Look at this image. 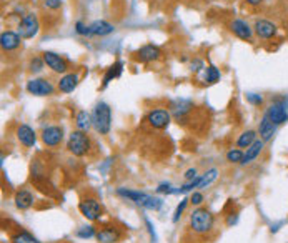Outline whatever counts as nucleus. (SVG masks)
<instances>
[{
  "label": "nucleus",
  "mask_w": 288,
  "mask_h": 243,
  "mask_svg": "<svg viewBox=\"0 0 288 243\" xmlns=\"http://www.w3.org/2000/svg\"><path fill=\"white\" fill-rule=\"evenodd\" d=\"M117 195L120 198L130 200L134 202L137 206H142L145 210H152V211H158L162 206H164V200L153 195H148L145 192L140 190H132V188H117Z\"/></svg>",
  "instance_id": "1"
},
{
  "label": "nucleus",
  "mask_w": 288,
  "mask_h": 243,
  "mask_svg": "<svg viewBox=\"0 0 288 243\" xmlns=\"http://www.w3.org/2000/svg\"><path fill=\"white\" fill-rule=\"evenodd\" d=\"M188 225L195 235H208L215 227V217L210 210L199 206L190 214Z\"/></svg>",
  "instance_id": "2"
},
{
  "label": "nucleus",
  "mask_w": 288,
  "mask_h": 243,
  "mask_svg": "<svg viewBox=\"0 0 288 243\" xmlns=\"http://www.w3.org/2000/svg\"><path fill=\"white\" fill-rule=\"evenodd\" d=\"M92 127L100 135H109L112 129V108L109 103L100 102L92 112Z\"/></svg>",
  "instance_id": "3"
},
{
  "label": "nucleus",
  "mask_w": 288,
  "mask_h": 243,
  "mask_svg": "<svg viewBox=\"0 0 288 243\" xmlns=\"http://www.w3.org/2000/svg\"><path fill=\"white\" fill-rule=\"evenodd\" d=\"M90 148H92V140L87 135V132L82 130H75L69 135L67 140V150L72 155L75 157H85L90 154Z\"/></svg>",
  "instance_id": "4"
},
{
  "label": "nucleus",
  "mask_w": 288,
  "mask_h": 243,
  "mask_svg": "<svg viewBox=\"0 0 288 243\" xmlns=\"http://www.w3.org/2000/svg\"><path fill=\"white\" fill-rule=\"evenodd\" d=\"M39 28H40V23H39L37 15H35V14H27V15H23L22 20L19 22L17 34L20 35V39L28 40V39H34L35 35L39 34Z\"/></svg>",
  "instance_id": "5"
},
{
  "label": "nucleus",
  "mask_w": 288,
  "mask_h": 243,
  "mask_svg": "<svg viewBox=\"0 0 288 243\" xmlns=\"http://www.w3.org/2000/svg\"><path fill=\"white\" fill-rule=\"evenodd\" d=\"M79 210L80 214L87 218L88 222H97L100 220L102 214H104V208L97 198L93 197H87V198H82L80 203H79Z\"/></svg>",
  "instance_id": "6"
},
{
  "label": "nucleus",
  "mask_w": 288,
  "mask_h": 243,
  "mask_svg": "<svg viewBox=\"0 0 288 243\" xmlns=\"http://www.w3.org/2000/svg\"><path fill=\"white\" fill-rule=\"evenodd\" d=\"M275 125H281L288 120V99L283 97V99L275 100L272 105L268 107V110L265 112Z\"/></svg>",
  "instance_id": "7"
},
{
  "label": "nucleus",
  "mask_w": 288,
  "mask_h": 243,
  "mask_svg": "<svg viewBox=\"0 0 288 243\" xmlns=\"http://www.w3.org/2000/svg\"><path fill=\"white\" fill-rule=\"evenodd\" d=\"M25 88L30 95H35V97H49L55 92L53 83L50 80H47V78H30Z\"/></svg>",
  "instance_id": "8"
},
{
  "label": "nucleus",
  "mask_w": 288,
  "mask_h": 243,
  "mask_svg": "<svg viewBox=\"0 0 288 243\" xmlns=\"http://www.w3.org/2000/svg\"><path fill=\"white\" fill-rule=\"evenodd\" d=\"M42 58H44L45 65L49 67L52 72H55V74H67L69 69H70V64L67 58H63L62 55H58L55 52H50L47 50L42 53Z\"/></svg>",
  "instance_id": "9"
},
{
  "label": "nucleus",
  "mask_w": 288,
  "mask_h": 243,
  "mask_svg": "<svg viewBox=\"0 0 288 243\" xmlns=\"http://www.w3.org/2000/svg\"><path fill=\"white\" fill-rule=\"evenodd\" d=\"M147 122H148V125L155 130H165L167 127L170 125L172 115H170L169 110H165V108H153V110L148 112Z\"/></svg>",
  "instance_id": "10"
},
{
  "label": "nucleus",
  "mask_w": 288,
  "mask_h": 243,
  "mask_svg": "<svg viewBox=\"0 0 288 243\" xmlns=\"http://www.w3.org/2000/svg\"><path fill=\"white\" fill-rule=\"evenodd\" d=\"M40 138H42V142H44L45 147L55 148L63 142V129H62V127H58V125L45 127V129L42 130V133H40Z\"/></svg>",
  "instance_id": "11"
},
{
  "label": "nucleus",
  "mask_w": 288,
  "mask_h": 243,
  "mask_svg": "<svg viewBox=\"0 0 288 243\" xmlns=\"http://www.w3.org/2000/svg\"><path fill=\"white\" fill-rule=\"evenodd\" d=\"M122 230L115 225H105V227H102L97 230V235H95V238H97L100 243H117L122 240Z\"/></svg>",
  "instance_id": "12"
},
{
  "label": "nucleus",
  "mask_w": 288,
  "mask_h": 243,
  "mask_svg": "<svg viewBox=\"0 0 288 243\" xmlns=\"http://www.w3.org/2000/svg\"><path fill=\"white\" fill-rule=\"evenodd\" d=\"M253 32L257 34V37L259 39L270 40L278 34V27L275 25L273 22H270L267 19H259L253 25Z\"/></svg>",
  "instance_id": "13"
},
{
  "label": "nucleus",
  "mask_w": 288,
  "mask_h": 243,
  "mask_svg": "<svg viewBox=\"0 0 288 243\" xmlns=\"http://www.w3.org/2000/svg\"><path fill=\"white\" fill-rule=\"evenodd\" d=\"M160 55H162L160 48H158L157 45H153V44L143 45V47H140L139 50L135 52V58L139 60V62H142V64L155 62V60L160 58Z\"/></svg>",
  "instance_id": "14"
},
{
  "label": "nucleus",
  "mask_w": 288,
  "mask_h": 243,
  "mask_svg": "<svg viewBox=\"0 0 288 243\" xmlns=\"http://www.w3.org/2000/svg\"><path fill=\"white\" fill-rule=\"evenodd\" d=\"M17 140H19L23 147L32 148L35 142H37V133H35L32 127L22 124V125H19V129H17Z\"/></svg>",
  "instance_id": "15"
},
{
  "label": "nucleus",
  "mask_w": 288,
  "mask_h": 243,
  "mask_svg": "<svg viewBox=\"0 0 288 243\" xmlns=\"http://www.w3.org/2000/svg\"><path fill=\"white\" fill-rule=\"evenodd\" d=\"M232 32L237 35V37L240 40H247V42H251V39H253V28H251L250 25L245 20L242 19H235L232 22Z\"/></svg>",
  "instance_id": "16"
},
{
  "label": "nucleus",
  "mask_w": 288,
  "mask_h": 243,
  "mask_svg": "<svg viewBox=\"0 0 288 243\" xmlns=\"http://www.w3.org/2000/svg\"><path fill=\"white\" fill-rule=\"evenodd\" d=\"M20 35L17 32H12V30H7V32H2L0 35V45H2V50L5 52H12L17 50L20 47Z\"/></svg>",
  "instance_id": "17"
},
{
  "label": "nucleus",
  "mask_w": 288,
  "mask_h": 243,
  "mask_svg": "<svg viewBox=\"0 0 288 243\" xmlns=\"http://www.w3.org/2000/svg\"><path fill=\"white\" fill-rule=\"evenodd\" d=\"M277 132V125L273 124L272 118L268 117L267 113H263V117L260 120V125H259V133H260V138L263 142H270Z\"/></svg>",
  "instance_id": "18"
},
{
  "label": "nucleus",
  "mask_w": 288,
  "mask_h": 243,
  "mask_svg": "<svg viewBox=\"0 0 288 243\" xmlns=\"http://www.w3.org/2000/svg\"><path fill=\"white\" fill-rule=\"evenodd\" d=\"M79 80H80L79 74H74V72H72V74H65L62 78H60L57 87L62 94H72L77 88V85H79Z\"/></svg>",
  "instance_id": "19"
},
{
  "label": "nucleus",
  "mask_w": 288,
  "mask_h": 243,
  "mask_svg": "<svg viewBox=\"0 0 288 243\" xmlns=\"http://www.w3.org/2000/svg\"><path fill=\"white\" fill-rule=\"evenodd\" d=\"M14 202H15V206L19 210H28L30 206L34 205L35 197H34V193L30 190H25V188H23V190H19L15 193Z\"/></svg>",
  "instance_id": "20"
},
{
  "label": "nucleus",
  "mask_w": 288,
  "mask_h": 243,
  "mask_svg": "<svg viewBox=\"0 0 288 243\" xmlns=\"http://www.w3.org/2000/svg\"><path fill=\"white\" fill-rule=\"evenodd\" d=\"M122 72H123V62L122 60H117L115 64L107 69L105 75H104V80H102V88H105L107 85L113 80V78H118L120 75H122Z\"/></svg>",
  "instance_id": "21"
},
{
  "label": "nucleus",
  "mask_w": 288,
  "mask_h": 243,
  "mask_svg": "<svg viewBox=\"0 0 288 243\" xmlns=\"http://www.w3.org/2000/svg\"><path fill=\"white\" fill-rule=\"evenodd\" d=\"M113 30H115V27L107 20H95V22L90 23V32H92V35H99V37L110 35Z\"/></svg>",
  "instance_id": "22"
},
{
  "label": "nucleus",
  "mask_w": 288,
  "mask_h": 243,
  "mask_svg": "<svg viewBox=\"0 0 288 243\" xmlns=\"http://www.w3.org/2000/svg\"><path fill=\"white\" fill-rule=\"evenodd\" d=\"M263 147H265V142L262 140H257L253 145H250V147L247 148V151H245V155H243V162H242V165H248V163L253 162L257 157H259L262 154V150Z\"/></svg>",
  "instance_id": "23"
},
{
  "label": "nucleus",
  "mask_w": 288,
  "mask_h": 243,
  "mask_svg": "<svg viewBox=\"0 0 288 243\" xmlns=\"http://www.w3.org/2000/svg\"><path fill=\"white\" fill-rule=\"evenodd\" d=\"M191 108H194V103H191L190 100H175L172 103V112L178 120L183 118L185 115L191 110Z\"/></svg>",
  "instance_id": "24"
},
{
  "label": "nucleus",
  "mask_w": 288,
  "mask_h": 243,
  "mask_svg": "<svg viewBox=\"0 0 288 243\" xmlns=\"http://www.w3.org/2000/svg\"><path fill=\"white\" fill-rule=\"evenodd\" d=\"M10 241L12 243H40L37 236H34L28 230H23V228L17 230L15 233H12Z\"/></svg>",
  "instance_id": "25"
},
{
  "label": "nucleus",
  "mask_w": 288,
  "mask_h": 243,
  "mask_svg": "<svg viewBox=\"0 0 288 243\" xmlns=\"http://www.w3.org/2000/svg\"><path fill=\"white\" fill-rule=\"evenodd\" d=\"M75 125H77V130L87 132L90 127H92V115L87 110H80L75 115Z\"/></svg>",
  "instance_id": "26"
},
{
  "label": "nucleus",
  "mask_w": 288,
  "mask_h": 243,
  "mask_svg": "<svg viewBox=\"0 0 288 243\" xmlns=\"http://www.w3.org/2000/svg\"><path fill=\"white\" fill-rule=\"evenodd\" d=\"M259 138H257V132L255 130H245L242 135L238 137L237 140V147L238 148H248L250 145H253Z\"/></svg>",
  "instance_id": "27"
},
{
  "label": "nucleus",
  "mask_w": 288,
  "mask_h": 243,
  "mask_svg": "<svg viewBox=\"0 0 288 243\" xmlns=\"http://www.w3.org/2000/svg\"><path fill=\"white\" fill-rule=\"evenodd\" d=\"M217 178H218V170H217V168H210V170H207V172L202 175V181H200V187H199V188H207V187H210Z\"/></svg>",
  "instance_id": "28"
},
{
  "label": "nucleus",
  "mask_w": 288,
  "mask_h": 243,
  "mask_svg": "<svg viewBox=\"0 0 288 243\" xmlns=\"http://www.w3.org/2000/svg\"><path fill=\"white\" fill-rule=\"evenodd\" d=\"M220 80V70L215 65H208L205 69V82L208 85H213Z\"/></svg>",
  "instance_id": "29"
},
{
  "label": "nucleus",
  "mask_w": 288,
  "mask_h": 243,
  "mask_svg": "<svg viewBox=\"0 0 288 243\" xmlns=\"http://www.w3.org/2000/svg\"><path fill=\"white\" fill-rule=\"evenodd\" d=\"M243 155H245V151H242V148H232V150L227 151V162L242 163L243 162Z\"/></svg>",
  "instance_id": "30"
},
{
  "label": "nucleus",
  "mask_w": 288,
  "mask_h": 243,
  "mask_svg": "<svg viewBox=\"0 0 288 243\" xmlns=\"http://www.w3.org/2000/svg\"><path fill=\"white\" fill-rule=\"evenodd\" d=\"M95 235H97V230H95V227H92V225H87V227H82V228L77 230V236L82 240L93 238Z\"/></svg>",
  "instance_id": "31"
},
{
  "label": "nucleus",
  "mask_w": 288,
  "mask_h": 243,
  "mask_svg": "<svg viewBox=\"0 0 288 243\" xmlns=\"http://www.w3.org/2000/svg\"><path fill=\"white\" fill-rule=\"evenodd\" d=\"M190 203V198H183L182 202H180L177 205V208H175V214H173V218H172V222L173 223H178L180 220V217H182V214L185 211V208H187V205Z\"/></svg>",
  "instance_id": "32"
},
{
  "label": "nucleus",
  "mask_w": 288,
  "mask_h": 243,
  "mask_svg": "<svg viewBox=\"0 0 288 243\" xmlns=\"http://www.w3.org/2000/svg\"><path fill=\"white\" fill-rule=\"evenodd\" d=\"M44 58H40V57H34L32 60H30V70L34 72V74H39V72L44 69Z\"/></svg>",
  "instance_id": "33"
},
{
  "label": "nucleus",
  "mask_w": 288,
  "mask_h": 243,
  "mask_svg": "<svg viewBox=\"0 0 288 243\" xmlns=\"http://www.w3.org/2000/svg\"><path fill=\"white\" fill-rule=\"evenodd\" d=\"M75 32L79 35H83V37H90V35H92V32H90V25H85L83 22L75 23Z\"/></svg>",
  "instance_id": "34"
},
{
  "label": "nucleus",
  "mask_w": 288,
  "mask_h": 243,
  "mask_svg": "<svg viewBox=\"0 0 288 243\" xmlns=\"http://www.w3.org/2000/svg\"><path fill=\"white\" fill-rule=\"evenodd\" d=\"M157 193H165V195H177V188H173L170 184H160L157 187Z\"/></svg>",
  "instance_id": "35"
},
{
  "label": "nucleus",
  "mask_w": 288,
  "mask_h": 243,
  "mask_svg": "<svg viewBox=\"0 0 288 243\" xmlns=\"http://www.w3.org/2000/svg\"><path fill=\"white\" fill-rule=\"evenodd\" d=\"M247 100L251 103V105L260 107L262 103H263V97H262V95H259V94H247Z\"/></svg>",
  "instance_id": "36"
},
{
  "label": "nucleus",
  "mask_w": 288,
  "mask_h": 243,
  "mask_svg": "<svg viewBox=\"0 0 288 243\" xmlns=\"http://www.w3.org/2000/svg\"><path fill=\"white\" fill-rule=\"evenodd\" d=\"M190 203L195 206H200L203 203V193L202 192H194L190 195Z\"/></svg>",
  "instance_id": "37"
},
{
  "label": "nucleus",
  "mask_w": 288,
  "mask_h": 243,
  "mask_svg": "<svg viewBox=\"0 0 288 243\" xmlns=\"http://www.w3.org/2000/svg\"><path fill=\"white\" fill-rule=\"evenodd\" d=\"M44 4L47 9H52V10H58L62 7V0H44Z\"/></svg>",
  "instance_id": "38"
},
{
  "label": "nucleus",
  "mask_w": 288,
  "mask_h": 243,
  "mask_svg": "<svg viewBox=\"0 0 288 243\" xmlns=\"http://www.w3.org/2000/svg\"><path fill=\"white\" fill-rule=\"evenodd\" d=\"M183 177H185V180H187V181L195 180L197 177H199V175H197V168H188L187 172L183 173Z\"/></svg>",
  "instance_id": "39"
},
{
  "label": "nucleus",
  "mask_w": 288,
  "mask_h": 243,
  "mask_svg": "<svg viewBox=\"0 0 288 243\" xmlns=\"http://www.w3.org/2000/svg\"><path fill=\"white\" fill-rule=\"evenodd\" d=\"M202 69H205V64H203L200 58H195L194 62H191V72H200Z\"/></svg>",
  "instance_id": "40"
},
{
  "label": "nucleus",
  "mask_w": 288,
  "mask_h": 243,
  "mask_svg": "<svg viewBox=\"0 0 288 243\" xmlns=\"http://www.w3.org/2000/svg\"><path fill=\"white\" fill-rule=\"evenodd\" d=\"M237 222H238V215L237 214H230L229 218H227V225H229V227H233Z\"/></svg>",
  "instance_id": "41"
},
{
  "label": "nucleus",
  "mask_w": 288,
  "mask_h": 243,
  "mask_svg": "<svg viewBox=\"0 0 288 243\" xmlns=\"http://www.w3.org/2000/svg\"><path fill=\"white\" fill-rule=\"evenodd\" d=\"M245 2H247L248 5H251V7H257V5H260L263 0H245Z\"/></svg>",
  "instance_id": "42"
},
{
  "label": "nucleus",
  "mask_w": 288,
  "mask_h": 243,
  "mask_svg": "<svg viewBox=\"0 0 288 243\" xmlns=\"http://www.w3.org/2000/svg\"><path fill=\"white\" fill-rule=\"evenodd\" d=\"M223 2H232V0H223Z\"/></svg>",
  "instance_id": "43"
}]
</instances>
